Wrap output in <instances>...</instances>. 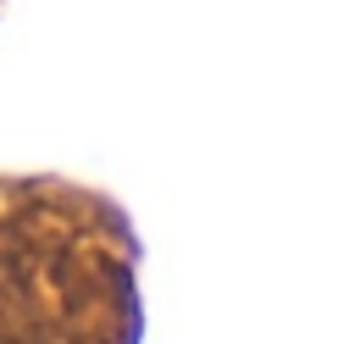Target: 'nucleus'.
Segmentation results:
<instances>
[{
	"mask_svg": "<svg viewBox=\"0 0 355 344\" xmlns=\"http://www.w3.org/2000/svg\"><path fill=\"white\" fill-rule=\"evenodd\" d=\"M139 239L67 178H0V344H139Z\"/></svg>",
	"mask_w": 355,
	"mask_h": 344,
	"instance_id": "1",
	"label": "nucleus"
}]
</instances>
